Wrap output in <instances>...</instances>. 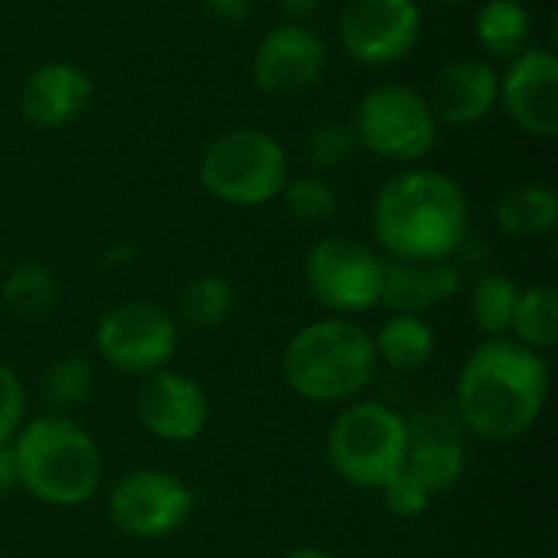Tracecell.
I'll list each match as a JSON object with an SVG mask.
<instances>
[{
	"instance_id": "31",
	"label": "cell",
	"mask_w": 558,
	"mask_h": 558,
	"mask_svg": "<svg viewBox=\"0 0 558 558\" xmlns=\"http://www.w3.org/2000/svg\"><path fill=\"white\" fill-rule=\"evenodd\" d=\"M206 13L216 20V23H226V26H239L252 16L255 10V0H203Z\"/></svg>"
},
{
	"instance_id": "34",
	"label": "cell",
	"mask_w": 558,
	"mask_h": 558,
	"mask_svg": "<svg viewBox=\"0 0 558 558\" xmlns=\"http://www.w3.org/2000/svg\"><path fill=\"white\" fill-rule=\"evenodd\" d=\"M288 558H337L333 553L320 549V546H301V549H291Z\"/></svg>"
},
{
	"instance_id": "1",
	"label": "cell",
	"mask_w": 558,
	"mask_h": 558,
	"mask_svg": "<svg viewBox=\"0 0 558 558\" xmlns=\"http://www.w3.org/2000/svg\"><path fill=\"white\" fill-rule=\"evenodd\" d=\"M549 363L543 353L513 337H487L477 343L454 386V409L461 425L481 441H517L546 412Z\"/></svg>"
},
{
	"instance_id": "28",
	"label": "cell",
	"mask_w": 558,
	"mask_h": 558,
	"mask_svg": "<svg viewBox=\"0 0 558 558\" xmlns=\"http://www.w3.org/2000/svg\"><path fill=\"white\" fill-rule=\"evenodd\" d=\"M360 150L356 131L347 121H324L314 124L304 137V157L317 173H330L347 167Z\"/></svg>"
},
{
	"instance_id": "30",
	"label": "cell",
	"mask_w": 558,
	"mask_h": 558,
	"mask_svg": "<svg viewBox=\"0 0 558 558\" xmlns=\"http://www.w3.org/2000/svg\"><path fill=\"white\" fill-rule=\"evenodd\" d=\"M26 422V389L10 363L0 360V445H10Z\"/></svg>"
},
{
	"instance_id": "17",
	"label": "cell",
	"mask_w": 558,
	"mask_h": 558,
	"mask_svg": "<svg viewBox=\"0 0 558 558\" xmlns=\"http://www.w3.org/2000/svg\"><path fill=\"white\" fill-rule=\"evenodd\" d=\"M461 291V268L454 258L445 262H402L383 255L379 307L389 314H422L435 304L451 301Z\"/></svg>"
},
{
	"instance_id": "4",
	"label": "cell",
	"mask_w": 558,
	"mask_h": 558,
	"mask_svg": "<svg viewBox=\"0 0 558 558\" xmlns=\"http://www.w3.org/2000/svg\"><path fill=\"white\" fill-rule=\"evenodd\" d=\"M10 448L16 461V487L46 507H82L101 487V451L69 415L46 412L23 422Z\"/></svg>"
},
{
	"instance_id": "33",
	"label": "cell",
	"mask_w": 558,
	"mask_h": 558,
	"mask_svg": "<svg viewBox=\"0 0 558 558\" xmlns=\"http://www.w3.org/2000/svg\"><path fill=\"white\" fill-rule=\"evenodd\" d=\"M16 487V461H13V448L0 445V497H7Z\"/></svg>"
},
{
	"instance_id": "9",
	"label": "cell",
	"mask_w": 558,
	"mask_h": 558,
	"mask_svg": "<svg viewBox=\"0 0 558 558\" xmlns=\"http://www.w3.org/2000/svg\"><path fill=\"white\" fill-rule=\"evenodd\" d=\"M177 320L154 301H121L108 307L95 324L98 356L128 376H147L163 369L177 353Z\"/></svg>"
},
{
	"instance_id": "24",
	"label": "cell",
	"mask_w": 558,
	"mask_h": 558,
	"mask_svg": "<svg viewBox=\"0 0 558 558\" xmlns=\"http://www.w3.org/2000/svg\"><path fill=\"white\" fill-rule=\"evenodd\" d=\"M235 307V291L226 278L219 275H199L193 281L183 284L180 298H177V317L180 324H186L196 333L216 330L229 320Z\"/></svg>"
},
{
	"instance_id": "12",
	"label": "cell",
	"mask_w": 558,
	"mask_h": 558,
	"mask_svg": "<svg viewBox=\"0 0 558 558\" xmlns=\"http://www.w3.org/2000/svg\"><path fill=\"white\" fill-rule=\"evenodd\" d=\"M134 415L147 435L167 445L196 441L209 425V399L203 386L170 366L141 376L134 392Z\"/></svg>"
},
{
	"instance_id": "13",
	"label": "cell",
	"mask_w": 558,
	"mask_h": 558,
	"mask_svg": "<svg viewBox=\"0 0 558 558\" xmlns=\"http://www.w3.org/2000/svg\"><path fill=\"white\" fill-rule=\"evenodd\" d=\"M327 69L324 39L304 23L271 26L252 56V78L271 98H291L320 82Z\"/></svg>"
},
{
	"instance_id": "8",
	"label": "cell",
	"mask_w": 558,
	"mask_h": 558,
	"mask_svg": "<svg viewBox=\"0 0 558 558\" xmlns=\"http://www.w3.org/2000/svg\"><path fill=\"white\" fill-rule=\"evenodd\" d=\"M304 284L330 317H360L379 307L383 255L350 235H324L304 255Z\"/></svg>"
},
{
	"instance_id": "23",
	"label": "cell",
	"mask_w": 558,
	"mask_h": 558,
	"mask_svg": "<svg viewBox=\"0 0 558 558\" xmlns=\"http://www.w3.org/2000/svg\"><path fill=\"white\" fill-rule=\"evenodd\" d=\"M510 337L536 353H549L558 347V291L553 284L520 288V301L513 311Z\"/></svg>"
},
{
	"instance_id": "19",
	"label": "cell",
	"mask_w": 558,
	"mask_h": 558,
	"mask_svg": "<svg viewBox=\"0 0 558 558\" xmlns=\"http://www.w3.org/2000/svg\"><path fill=\"white\" fill-rule=\"evenodd\" d=\"M497 226L513 239H536L558 222V196L543 183H523L507 190L494 206Z\"/></svg>"
},
{
	"instance_id": "18",
	"label": "cell",
	"mask_w": 558,
	"mask_h": 558,
	"mask_svg": "<svg viewBox=\"0 0 558 558\" xmlns=\"http://www.w3.org/2000/svg\"><path fill=\"white\" fill-rule=\"evenodd\" d=\"M376 360L396 373H418L432 363L438 337L422 314H389L373 333Z\"/></svg>"
},
{
	"instance_id": "26",
	"label": "cell",
	"mask_w": 558,
	"mask_h": 558,
	"mask_svg": "<svg viewBox=\"0 0 558 558\" xmlns=\"http://www.w3.org/2000/svg\"><path fill=\"white\" fill-rule=\"evenodd\" d=\"M95 386V373L88 360L82 356H59L43 369V399L52 409V415L75 412Z\"/></svg>"
},
{
	"instance_id": "25",
	"label": "cell",
	"mask_w": 558,
	"mask_h": 558,
	"mask_svg": "<svg viewBox=\"0 0 558 558\" xmlns=\"http://www.w3.org/2000/svg\"><path fill=\"white\" fill-rule=\"evenodd\" d=\"M520 301V284L510 275L484 271L471 288V317L474 327L487 337H510L513 311Z\"/></svg>"
},
{
	"instance_id": "3",
	"label": "cell",
	"mask_w": 558,
	"mask_h": 558,
	"mask_svg": "<svg viewBox=\"0 0 558 558\" xmlns=\"http://www.w3.org/2000/svg\"><path fill=\"white\" fill-rule=\"evenodd\" d=\"M373 330L353 317H320L304 324L281 353L288 389L314 405H347L360 399L376 376Z\"/></svg>"
},
{
	"instance_id": "20",
	"label": "cell",
	"mask_w": 558,
	"mask_h": 558,
	"mask_svg": "<svg viewBox=\"0 0 558 558\" xmlns=\"http://www.w3.org/2000/svg\"><path fill=\"white\" fill-rule=\"evenodd\" d=\"M474 36L494 59H513L530 46L533 16L523 0H487L474 16Z\"/></svg>"
},
{
	"instance_id": "5",
	"label": "cell",
	"mask_w": 558,
	"mask_h": 558,
	"mask_svg": "<svg viewBox=\"0 0 558 558\" xmlns=\"http://www.w3.org/2000/svg\"><path fill=\"white\" fill-rule=\"evenodd\" d=\"M412 428L386 402L353 399L327 428V461L337 477L360 490H379L399 468H405Z\"/></svg>"
},
{
	"instance_id": "29",
	"label": "cell",
	"mask_w": 558,
	"mask_h": 558,
	"mask_svg": "<svg viewBox=\"0 0 558 558\" xmlns=\"http://www.w3.org/2000/svg\"><path fill=\"white\" fill-rule=\"evenodd\" d=\"M376 494L383 497L386 510H389L392 517H399V520H415V517H422V513L428 510V504H432V494H428L405 468H399Z\"/></svg>"
},
{
	"instance_id": "36",
	"label": "cell",
	"mask_w": 558,
	"mask_h": 558,
	"mask_svg": "<svg viewBox=\"0 0 558 558\" xmlns=\"http://www.w3.org/2000/svg\"><path fill=\"white\" fill-rule=\"evenodd\" d=\"M523 3H526V0H523Z\"/></svg>"
},
{
	"instance_id": "35",
	"label": "cell",
	"mask_w": 558,
	"mask_h": 558,
	"mask_svg": "<svg viewBox=\"0 0 558 558\" xmlns=\"http://www.w3.org/2000/svg\"><path fill=\"white\" fill-rule=\"evenodd\" d=\"M435 3H445V7H454V3H464V0H435Z\"/></svg>"
},
{
	"instance_id": "16",
	"label": "cell",
	"mask_w": 558,
	"mask_h": 558,
	"mask_svg": "<svg viewBox=\"0 0 558 558\" xmlns=\"http://www.w3.org/2000/svg\"><path fill=\"white\" fill-rule=\"evenodd\" d=\"M425 98L438 124L471 128L497 108L500 72L484 59H454L445 69H438L432 92Z\"/></svg>"
},
{
	"instance_id": "22",
	"label": "cell",
	"mask_w": 558,
	"mask_h": 558,
	"mask_svg": "<svg viewBox=\"0 0 558 558\" xmlns=\"http://www.w3.org/2000/svg\"><path fill=\"white\" fill-rule=\"evenodd\" d=\"M0 298L7 304V311L26 324L46 320L56 307L59 288L52 271L43 262H20L10 268V275L0 284Z\"/></svg>"
},
{
	"instance_id": "2",
	"label": "cell",
	"mask_w": 558,
	"mask_h": 558,
	"mask_svg": "<svg viewBox=\"0 0 558 558\" xmlns=\"http://www.w3.org/2000/svg\"><path fill=\"white\" fill-rule=\"evenodd\" d=\"M373 235L386 258L445 262L471 235V206L454 177L409 167L389 177L373 199Z\"/></svg>"
},
{
	"instance_id": "11",
	"label": "cell",
	"mask_w": 558,
	"mask_h": 558,
	"mask_svg": "<svg viewBox=\"0 0 558 558\" xmlns=\"http://www.w3.org/2000/svg\"><path fill=\"white\" fill-rule=\"evenodd\" d=\"M337 33L350 59L363 65H392L418 46L422 7L415 0H350Z\"/></svg>"
},
{
	"instance_id": "27",
	"label": "cell",
	"mask_w": 558,
	"mask_h": 558,
	"mask_svg": "<svg viewBox=\"0 0 558 558\" xmlns=\"http://www.w3.org/2000/svg\"><path fill=\"white\" fill-rule=\"evenodd\" d=\"M281 196H284L288 213L298 222H304V226H327V222L337 219V209H340L337 190L320 173H307V177L288 180Z\"/></svg>"
},
{
	"instance_id": "21",
	"label": "cell",
	"mask_w": 558,
	"mask_h": 558,
	"mask_svg": "<svg viewBox=\"0 0 558 558\" xmlns=\"http://www.w3.org/2000/svg\"><path fill=\"white\" fill-rule=\"evenodd\" d=\"M468 468V454L464 448L448 438V435H428V438H412L409 445V458H405V471L432 494H445L451 490Z\"/></svg>"
},
{
	"instance_id": "10",
	"label": "cell",
	"mask_w": 558,
	"mask_h": 558,
	"mask_svg": "<svg viewBox=\"0 0 558 558\" xmlns=\"http://www.w3.org/2000/svg\"><path fill=\"white\" fill-rule=\"evenodd\" d=\"M193 513V490L170 471L137 468L114 481L108 494V520L137 543H157L183 530Z\"/></svg>"
},
{
	"instance_id": "14",
	"label": "cell",
	"mask_w": 558,
	"mask_h": 558,
	"mask_svg": "<svg viewBox=\"0 0 558 558\" xmlns=\"http://www.w3.org/2000/svg\"><path fill=\"white\" fill-rule=\"evenodd\" d=\"M513 124L533 137L558 134V59L553 49L526 46L500 75V98Z\"/></svg>"
},
{
	"instance_id": "7",
	"label": "cell",
	"mask_w": 558,
	"mask_h": 558,
	"mask_svg": "<svg viewBox=\"0 0 558 558\" xmlns=\"http://www.w3.org/2000/svg\"><path fill=\"white\" fill-rule=\"evenodd\" d=\"M353 131L360 150H369L389 163H418L438 144V118L428 98L402 82H383L369 88L353 111Z\"/></svg>"
},
{
	"instance_id": "15",
	"label": "cell",
	"mask_w": 558,
	"mask_h": 558,
	"mask_svg": "<svg viewBox=\"0 0 558 558\" xmlns=\"http://www.w3.org/2000/svg\"><path fill=\"white\" fill-rule=\"evenodd\" d=\"M92 105V78L75 62L36 65L20 88V111L39 131H59L78 121Z\"/></svg>"
},
{
	"instance_id": "32",
	"label": "cell",
	"mask_w": 558,
	"mask_h": 558,
	"mask_svg": "<svg viewBox=\"0 0 558 558\" xmlns=\"http://www.w3.org/2000/svg\"><path fill=\"white\" fill-rule=\"evenodd\" d=\"M320 7H324V0H281V10H284L288 23H304V20H311Z\"/></svg>"
},
{
	"instance_id": "6",
	"label": "cell",
	"mask_w": 558,
	"mask_h": 558,
	"mask_svg": "<svg viewBox=\"0 0 558 558\" xmlns=\"http://www.w3.org/2000/svg\"><path fill=\"white\" fill-rule=\"evenodd\" d=\"M288 180V150L262 128H232L213 137L199 157L203 190L226 206H265L281 196Z\"/></svg>"
}]
</instances>
